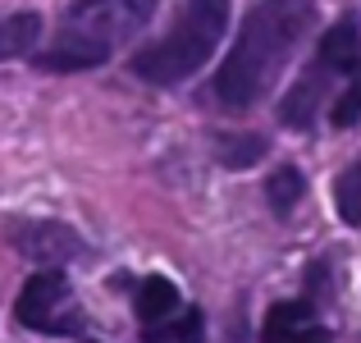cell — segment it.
Here are the masks:
<instances>
[{"instance_id":"6da1fadb","label":"cell","mask_w":361,"mask_h":343,"mask_svg":"<svg viewBox=\"0 0 361 343\" xmlns=\"http://www.w3.org/2000/svg\"><path fill=\"white\" fill-rule=\"evenodd\" d=\"M316 5L311 0H261L247 14L233 51L224 55L220 73H215V101L229 110H247L274 88L283 73L293 46L307 37Z\"/></svg>"},{"instance_id":"7a4b0ae2","label":"cell","mask_w":361,"mask_h":343,"mask_svg":"<svg viewBox=\"0 0 361 343\" xmlns=\"http://www.w3.org/2000/svg\"><path fill=\"white\" fill-rule=\"evenodd\" d=\"M151 9L156 0H78L64 14L51 51L37 55V64L42 69H92L151 23Z\"/></svg>"},{"instance_id":"3957f363","label":"cell","mask_w":361,"mask_h":343,"mask_svg":"<svg viewBox=\"0 0 361 343\" xmlns=\"http://www.w3.org/2000/svg\"><path fill=\"white\" fill-rule=\"evenodd\" d=\"M224 28H229V0H188V9L178 14V23L160 37L156 46L133 60V73L156 88L183 83L188 73H197L215 55Z\"/></svg>"},{"instance_id":"277c9868","label":"cell","mask_w":361,"mask_h":343,"mask_svg":"<svg viewBox=\"0 0 361 343\" xmlns=\"http://www.w3.org/2000/svg\"><path fill=\"white\" fill-rule=\"evenodd\" d=\"M357 78H361V32H357V23H334L316 51V64L283 97L279 119L288 128H311L320 114H329L343 101V92Z\"/></svg>"},{"instance_id":"5b68a950","label":"cell","mask_w":361,"mask_h":343,"mask_svg":"<svg viewBox=\"0 0 361 343\" xmlns=\"http://www.w3.org/2000/svg\"><path fill=\"white\" fill-rule=\"evenodd\" d=\"M14 316L37 335H82V311L73 307L69 284L60 270H42L23 284Z\"/></svg>"},{"instance_id":"8992f818","label":"cell","mask_w":361,"mask_h":343,"mask_svg":"<svg viewBox=\"0 0 361 343\" xmlns=\"http://www.w3.org/2000/svg\"><path fill=\"white\" fill-rule=\"evenodd\" d=\"M265 343H329V330L320 325L316 307L311 302H279V307H270V316H265Z\"/></svg>"},{"instance_id":"52a82bcc","label":"cell","mask_w":361,"mask_h":343,"mask_svg":"<svg viewBox=\"0 0 361 343\" xmlns=\"http://www.w3.org/2000/svg\"><path fill=\"white\" fill-rule=\"evenodd\" d=\"M14 243L23 247L32 261H69V256L78 252V238L64 224H27V229L14 234Z\"/></svg>"},{"instance_id":"ba28073f","label":"cell","mask_w":361,"mask_h":343,"mask_svg":"<svg viewBox=\"0 0 361 343\" xmlns=\"http://www.w3.org/2000/svg\"><path fill=\"white\" fill-rule=\"evenodd\" d=\"M142 339H147V343H206L202 311H197V307H178V311H169L165 320L142 325Z\"/></svg>"},{"instance_id":"9c48e42d","label":"cell","mask_w":361,"mask_h":343,"mask_svg":"<svg viewBox=\"0 0 361 343\" xmlns=\"http://www.w3.org/2000/svg\"><path fill=\"white\" fill-rule=\"evenodd\" d=\"M183 307V298H178V289L165 279V275H151V279L137 284V320L142 325H151V320H165L169 311Z\"/></svg>"},{"instance_id":"30bf717a","label":"cell","mask_w":361,"mask_h":343,"mask_svg":"<svg viewBox=\"0 0 361 343\" xmlns=\"http://www.w3.org/2000/svg\"><path fill=\"white\" fill-rule=\"evenodd\" d=\"M42 37V18L32 9H18V14L0 18V60H14V55H27Z\"/></svg>"},{"instance_id":"8fae6325","label":"cell","mask_w":361,"mask_h":343,"mask_svg":"<svg viewBox=\"0 0 361 343\" xmlns=\"http://www.w3.org/2000/svg\"><path fill=\"white\" fill-rule=\"evenodd\" d=\"M265 197H270L274 215H293V206L302 202V174H298L293 165L274 169V174H270V183H265Z\"/></svg>"},{"instance_id":"7c38bea8","label":"cell","mask_w":361,"mask_h":343,"mask_svg":"<svg viewBox=\"0 0 361 343\" xmlns=\"http://www.w3.org/2000/svg\"><path fill=\"white\" fill-rule=\"evenodd\" d=\"M334 202H338V215H343L348 224L361 229V165H353V169H343V174H338Z\"/></svg>"},{"instance_id":"4fadbf2b","label":"cell","mask_w":361,"mask_h":343,"mask_svg":"<svg viewBox=\"0 0 361 343\" xmlns=\"http://www.w3.org/2000/svg\"><path fill=\"white\" fill-rule=\"evenodd\" d=\"M265 151V142L261 138H243V142H220V156H224V165H247V160H256Z\"/></svg>"},{"instance_id":"5bb4252c","label":"cell","mask_w":361,"mask_h":343,"mask_svg":"<svg viewBox=\"0 0 361 343\" xmlns=\"http://www.w3.org/2000/svg\"><path fill=\"white\" fill-rule=\"evenodd\" d=\"M357 114H361V78H357L353 88L343 92V101H338V106L329 110V124H338V128H348V124H357Z\"/></svg>"},{"instance_id":"9a60e30c","label":"cell","mask_w":361,"mask_h":343,"mask_svg":"<svg viewBox=\"0 0 361 343\" xmlns=\"http://www.w3.org/2000/svg\"><path fill=\"white\" fill-rule=\"evenodd\" d=\"M82 343H92V339H82Z\"/></svg>"}]
</instances>
